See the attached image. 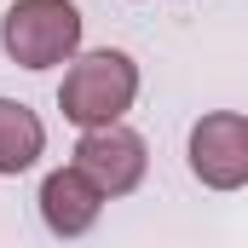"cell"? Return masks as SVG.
<instances>
[{
    "mask_svg": "<svg viewBox=\"0 0 248 248\" xmlns=\"http://www.w3.org/2000/svg\"><path fill=\"white\" fill-rule=\"evenodd\" d=\"M190 173L208 190H243L248 185V116L214 110L190 127Z\"/></svg>",
    "mask_w": 248,
    "mask_h": 248,
    "instance_id": "obj_3",
    "label": "cell"
},
{
    "mask_svg": "<svg viewBox=\"0 0 248 248\" xmlns=\"http://www.w3.org/2000/svg\"><path fill=\"white\" fill-rule=\"evenodd\" d=\"M104 190L93 185L81 168H58V173H46L41 179V219H46V231L52 237H87L93 225H98V214H104Z\"/></svg>",
    "mask_w": 248,
    "mask_h": 248,
    "instance_id": "obj_5",
    "label": "cell"
},
{
    "mask_svg": "<svg viewBox=\"0 0 248 248\" xmlns=\"http://www.w3.org/2000/svg\"><path fill=\"white\" fill-rule=\"evenodd\" d=\"M75 168L104 190V196H127V190L144 185L150 156H144V139H139L133 127L116 122V127H93V133H81V144H75Z\"/></svg>",
    "mask_w": 248,
    "mask_h": 248,
    "instance_id": "obj_4",
    "label": "cell"
},
{
    "mask_svg": "<svg viewBox=\"0 0 248 248\" xmlns=\"http://www.w3.org/2000/svg\"><path fill=\"white\" fill-rule=\"evenodd\" d=\"M0 46L23 69H52L81 46V12L69 0H17L0 17Z\"/></svg>",
    "mask_w": 248,
    "mask_h": 248,
    "instance_id": "obj_2",
    "label": "cell"
},
{
    "mask_svg": "<svg viewBox=\"0 0 248 248\" xmlns=\"http://www.w3.org/2000/svg\"><path fill=\"white\" fill-rule=\"evenodd\" d=\"M41 150H46L41 116H35L29 104H17V98H0V173H6V179L29 173V168L41 162Z\"/></svg>",
    "mask_w": 248,
    "mask_h": 248,
    "instance_id": "obj_6",
    "label": "cell"
},
{
    "mask_svg": "<svg viewBox=\"0 0 248 248\" xmlns=\"http://www.w3.org/2000/svg\"><path fill=\"white\" fill-rule=\"evenodd\" d=\"M133 98H139V63L127 58V52H116V46L81 52V58L69 63L63 87H58L63 122H75L81 133H93V127H116L127 110H133Z\"/></svg>",
    "mask_w": 248,
    "mask_h": 248,
    "instance_id": "obj_1",
    "label": "cell"
}]
</instances>
